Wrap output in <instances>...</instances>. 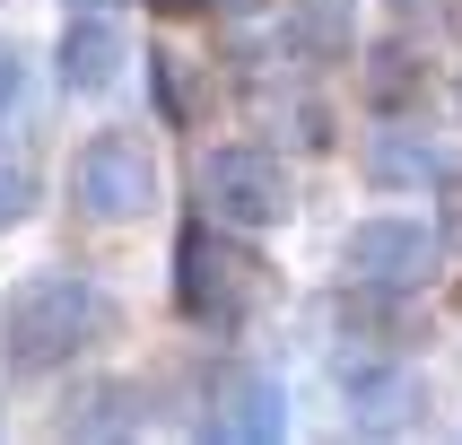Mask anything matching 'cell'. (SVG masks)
<instances>
[{
  "mask_svg": "<svg viewBox=\"0 0 462 445\" xmlns=\"http://www.w3.org/2000/svg\"><path fill=\"white\" fill-rule=\"evenodd\" d=\"M114 332H123V314L88 271H35L0 297V366L9 375H61Z\"/></svg>",
  "mask_w": 462,
  "mask_h": 445,
  "instance_id": "cell-1",
  "label": "cell"
},
{
  "mask_svg": "<svg viewBox=\"0 0 462 445\" xmlns=\"http://www.w3.org/2000/svg\"><path fill=\"white\" fill-rule=\"evenodd\" d=\"M262 297V262H254V236L218 227V218H192L175 236V314L201 323V332H236Z\"/></svg>",
  "mask_w": 462,
  "mask_h": 445,
  "instance_id": "cell-2",
  "label": "cell"
},
{
  "mask_svg": "<svg viewBox=\"0 0 462 445\" xmlns=\"http://www.w3.org/2000/svg\"><path fill=\"white\" fill-rule=\"evenodd\" d=\"M70 209L88 227H140L157 209V149L149 131H97L70 157Z\"/></svg>",
  "mask_w": 462,
  "mask_h": 445,
  "instance_id": "cell-3",
  "label": "cell"
},
{
  "mask_svg": "<svg viewBox=\"0 0 462 445\" xmlns=\"http://www.w3.org/2000/svg\"><path fill=\"white\" fill-rule=\"evenodd\" d=\"M201 209L218 227L262 245V236L288 218V157L262 149V140H218V149L201 157Z\"/></svg>",
  "mask_w": 462,
  "mask_h": 445,
  "instance_id": "cell-4",
  "label": "cell"
},
{
  "mask_svg": "<svg viewBox=\"0 0 462 445\" xmlns=\"http://www.w3.org/2000/svg\"><path fill=\"white\" fill-rule=\"evenodd\" d=\"M437 262H445V236L419 209H384V218H358V227L340 236V271L358 288H384V297L437 280Z\"/></svg>",
  "mask_w": 462,
  "mask_h": 445,
  "instance_id": "cell-5",
  "label": "cell"
},
{
  "mask_svg": "<svg viewBox=\"0 0 462 445\" xmlns=\"http://www.w3.org/2000/svg\"><path fill=\"white\" fill-rule=\"evenodd\" d=\"M288 428V393L280 375H262V366H209L201 375V437H236V445H262Z\"/></svg>",
  "mask_w": 462,
  "mask_h": 445,
  "instance_id": "cell-6",
  "label": "cell"
},
{
  "mask_svg": "<svg viewBox=\"0 0 462 445\" xmlns=\"http://www.w3.org/2000/svg\"><path fill=\"white\" fill-rule=\"evenodd\" d=\"M52 70H61L70 97H114L131 70V35L114 26V9H70L61 44H52Z\"/></svg>",
  "mask_w": 462,
  "mask_h": 445,
  "instance_id": "cell-7",
  "label": "cell"
},
{
  "mask_svg": "<svg viewBox=\"0 0 462 445\" xmlns=\"http://www.w3.org/2000/svg\"><path fill=\"white\" fill-rule=\"evenodd\" d=\"M44 123V88H35V61H26L18 35H0V149H26Z\"/></svg>",
  "mask_w": 462,
  "mask_h": 445,
  "instance_id": "cell-8",
  "label": "cell"
},
{
  "mask_svg": "<svg viewBox=\"0 0 462 445\" xmlns=\"http://www.w3.org/2000/svg\"><path fill=\"white\" fill-rule=\"evenodd\" d=\"M358 79H366V105L393 123V114H411V105H419V79H428V61H419L411 44H375V52L358 61Z\"/></svg>",
  "mask_w": 462,
  "mask_h": 445,
  "instance_id": "cell-9",
  "label": "cell"
},
{
  "mask_svg": "<svg viewBox=\"0 0 462 445\" xmlns=\"http://www.w3.org/2000/svg\"><path fill=\"white\" fill-rule=\"evenodd\" d=\"M131 419H149V393H140V385H97V393H79L70 411H61V428H79V437H114V428H131Z\"/></svg>",
  "mask_w": 462,
  "mask_h": 445,
  "instance_id": "cell-10",
  "label": "cell"
},
{
  "mask_svg": "<svg viewBox=\"0 0 462 445\" xmlns=\"http://www.w3.org/2000/svg\"><path fill=\"white\" fill-rule=\"evenodd\" d=\"M366 175H375V183H437L445 175V149H437V140H402V131H384V140L366 149Z\"/></svg>",
  "mask_w": 462,
  "mask_h": 445,
  "instance_id": "cell-11",
  "label": "cell"
},
{
  "mask_svg": "<svg viewBox=\"0 0 462 445\" xmlns=\"http://www.w3.org/2000/svg\"><path fill=\"white\" fill-rule=\"evenodd\" d=\"M149 79H157L166 123H192V114H201V105H192V61H183V52H149Z\"/></svg>",
  "mask_w": 462,
  "mask_h": 445,
  "instance_id": "cell-12",
  "label": "cell"
},
{
  "mask_svg": "<svg viewBox=\"0 0 462 445\" xmlns=\"http://www.w3.org/2000/svg\"><path fill=\"white\" fill-rule=\"evenodd\" d=\"M35 201H44V192H35V175H26L18 157L0 149V236H9V227H26V218H35Z\"/></svg>",
  "mask_w": 462,
  "mask_h": 445,
  "instance_id": "cell-13",
  "label": "cell"
},
{
  "mask_svg": "<svg viewBox=\"0 0 462 445\" xmlns=\"http://www.w3.org/2000/svg\"><path fill=\"white\" fill-rule=\"evenodd\" d=\"M445 0H384V18H402V26H428Z\"/></svg>",
  "mask_w": 462,
  "mask_h": 445,
  "instance_id": "cell-14",
  "label": "cell"
},
{
  "mask_svg": "<svg viewBox=\"0 0 462 445\" xmlns=\"http://www.w3.org/2000/svg\"><path fill=\"white\" fill-rule=\"evenodd\" d=\"M218 0H149V18H209Z\"/></svg>",
  "mask_w": 462,
  "mask_h": 445,
  "instance_id": "cell-15",
  "label": "cell"
},
{
  "mask_svg": "<svg viewBox=\"0 0 462 445\" xmlns=\"http://www.w3.org/2000/svg\"><path fill=\"white\" fill-rule=\"evenodd\" d=\"M61 9H123V0H61Z\"/></svg>",
  "mask_w": 462,
  "mask_h": 445,
  "instance_id": "cell-16",
  "label": "cell"
}]
</instances>
